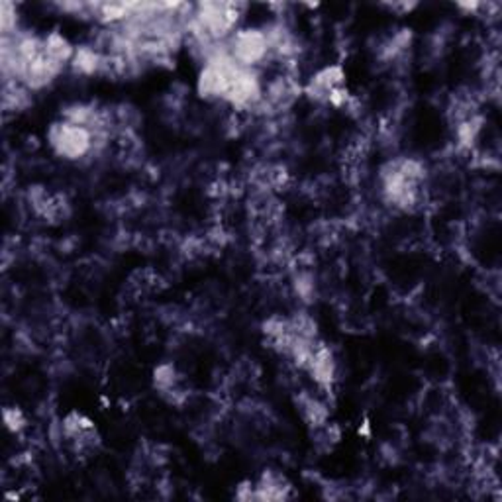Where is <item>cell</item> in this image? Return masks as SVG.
<instances>
[{"mask_svg":"<svg viewBox=\"0 0 502 502\" xmlns=\"http://www.w3.org/2000/svg\"><path fill=\"white\" fill-rule=\"evenodd\" d=\"M110 141V136L97 134L84 126L68 120H55L47 128V144L58 157L65 161H83L100 154Z\"/></svg>","mask_w":502,"mask_h":502,"instance_id":"7a4b0ae2","label":"cell"},{"mask_svg":"<svg viewBox=\"0 0 502 502\" xmlns=\"http://www.w3.org/2000/svg\"><path fill=\"white\" fill-rule=\"evenodd\" d=\"M255 500L261 502H279L292 497V485L287 477L279 471L265 469L258 481H253Z\"/></svg>","mask_w":502,"mask_h":502,"instance_id":"52a82bcc","label":"cell"},{"mask_svg":"<svg viewBox=\"0 0 502 502\" xmlns=\"http://www.w3.org/2000/svg\"><path fill=\"white\" fill-rule=\"evenodd\" d=\"M235 498L238 500H255V487L253 481H243L235 489Z\"/></svg>","mask_w":502,"mask_h":502,"instance_id":"5bb4252c","label":"cell"},{"mask_svg":"<svg viewBox=\"0 0 502 502\" xmlns=\"http://www.w3.org/2000/svg\"><path fill=\"white\" fill-rule=\"evenodd\" d=\"M69 68L75 75H81V77L104 75V69H107V53H102L97 45H77Z\"/></svg>","mask_w":502,"mask_h":502,"instance_id":"9c48e42d","label":"cell"},{"mask_svg":"<svg viewBox=\"0 0 502 502\" xmlns=\"http://www.w3.org/2000/svg\"><path fill=\"white\" fill-rule=\"evenodd\" d=\"M154 385L155 391L169 399V402H179L177 394H183L181 391V375L177 373V369L171 363L159 365L154 371Z\"/></svg>","mask_w":502,"mask_h":502,"instance_id":"30bf717a","label":"cell"},{"mask_svg":"<svg viewBox=\"0 0 502 502\" xmlns=\"http://www.w3.org/2000/svg\"><path fill=\"white\" fill-rule=\"evenodd\" d=\"M224 47L242 68L259 69L261 65L273 60V47L265 26L240 28L226 40Z\"/></svg>","mask_w":502,"mask_h":502,"instance_id":"3957f363","label":"cell"},{"mask_svg":"<svg viewBox=\"0 0 502 502\" xmlns=\"http://www.w3.org/2000/svg\"><path fill=\"white\" fill-rule=\"evenodd\" d=\"M305 371L315 378L316 385L320 388H324L326 393L334 391L336 375H338L336 359H334V354H331V349L324 342H320V339L315 346V352H312Z\"/></svg>","mask_w":502,"mask_h":502,"instance_id":"8992f818","label":"cell"},{"mask_svg":"<svg viewBox=\"0 0 502 502\" xmlns=\"http://www.w3.org/2000/svg\"><path fill=\"white\" fill-rule=\"evenodd\" d=\"M44 45H45L47 55H50L52 60L63 63L65 68H69V63H71L73 55H75V50H77V45H73L69 42V37H65L58 30H53V32L44 36Z\"/></svg>","mask_w":502,"mask_h":502,"instance_id":"8fae6325","label":"cell"},{"mask_svg":"<svg viewBox=\"0 0 502 502\" xmlns=\"http://www.w3.org/2000/svg\"><path fill=\"white\" fill-rule=\"evenodd\" d=\"M63 435L71 443L77 445V450H87L92 448L99 442L97 438V428L87 416L73 410L63 418Z\"/></svg>","mask_w":502,"mask_h":502,"instance_id":"ba28073f","label":"cell"},{"mask_svg":"<svg viewBox=\"0 0 502 502\" xmlns=\"http://www.w3.org/2000/svg\"><path fill=\"white\" fill-rule=\"evenodd\" d=\"M426 167L422 161L412 157H394L381 167L378 183L386 204L399 211L410 212L420 204Z\"/></svg>","mask_w":502,"mask_h":502,"instance_id":"6da1fadb","label":"cell"},{"mask_svg":"<svg viewBox=\"0 0 502 502\" xmlns=\"http://www.w3.org/2000/svg\"><path fill=\"white\" fill-rule=\"evenodd\" d=\"M0 30H3V37L14 36L20 32L16 4L8 3V0H3V3H0Z\"/></svg>","mask_w":502,"mask_h":502,"instance_id":"7c38bea8","label":"cell"},{"mask_svg":"<svg viewBox=\"0 0 502 502\" xmlns=\"http://www.w3.org/2000/svg\"><path fill=\"white\" fill-rule=\"evenodd\" d=\"M263 91L265 84L261 81V71L240 68L224 102H228L234 110H258L263 100Z\"/></svg>","mask_w":502,"mask_h":502,"instance_id":"277c9868","label":"cell"},{"mask_svg":"<svg viewBox=\"0 0 502 502\" xmlns=\"http://www.w3.org/2000/svg\"><path fill=\"white\" fill-rule=\"evenodd\" d=\"M4 424L12 434H20L26 428V416L18 406H6L4 409Z\"/></svg>","mask_w":502,"mask_h":502,"instance_id":"4fadbf2b","label":"cell"},{"mask_svg":"<svg viewBox=\"0 0 502 502\" xmlns=\"http://www.w3.org/2000/svg\"><path fill=\"white\" fill-rule=\"evenodd\" d=\"M342 87H346L344 68L342 65H328V68H322L320 71L312 75L302 92H305L310 100L320 104H330L331 94Z\"/></svg>","mask_w":502,"mask_h":502,"instance_id":"5b68a950","label":"cell"}]
</instances>
